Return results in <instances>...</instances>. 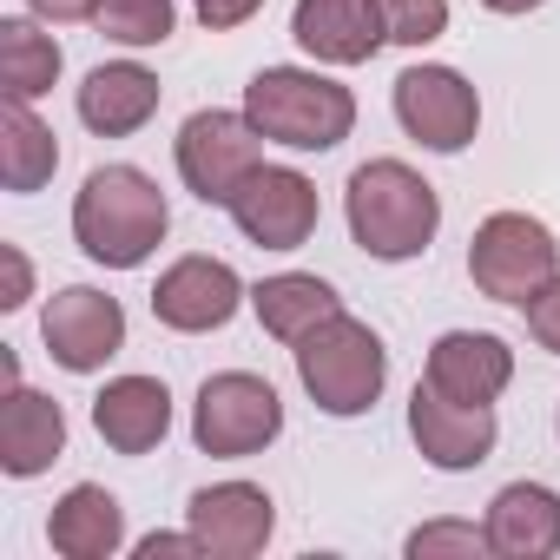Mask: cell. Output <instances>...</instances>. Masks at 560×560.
Here are the masks:
<instances>
[{
    "instance_id": "5",
    "label": "cell",
    "mask_w": 560,
    "mask_h": 560,
    "mask_svg": "<svg viewBox=\"0 0 560 560\" xmlns=\"http://www.w3.org/2000/svg\"><path fill=\"white\" fill-rule=\"evenodd\" d=\"M468 277L494 304H527L540 284L560 277V244H553V231L540 218L494 211V218H481V231L468 244Z\"/></svg>"
},
{
    "instance_id": "22",
    "label": "cell",
    "mask_w": 560,
    "mask_h": 560,
    "mask_svg": "<svg viewBox=\"0 0 560 560\" xmlns=\"http://www.w3.org/2000/svg\"><path fill=\"white\" fill-rule=\"evenodd\" d=\"M54 165H60L54 126L34 119V100H8L0 106V178H8V191H40Z\"/></svg>"
},
{
    "instance_id": "16",
    "label": "cell",
    "mask_w": 560,
    "mask_h": 560,
    "mask_svg": "<svg viewBox=\"0 0 560 560\" xmlns=\"http://www.w3.org/2000/svg\"><path fill=\"white\" fill-rule=\"evenodd\" d=\"M67 448V416L54 396L40 389H21L8 383V409H0V468H8L14 481H34L60 462Z\"/></svg>"
},
{
    "instance_id": "32",
    "label": "cell",
    "mask_w": 560,
    "mask_h": 560,
    "mask_svg": "<svg viewBox=\"0 0 560 560\" xmlns=\"http://www.w3.org/2000/svg\"><path fill=\"white\" fill-rule=\"evenodd\" d=\"M488 14H527V8H540V0H481Z\"/></svg>"
},
{
    "instance_id": "2",
    "label": "cell",
    "mask_w": 560,
    "mask_h": 560,
    "mask_svg": "<svg viewBox=\"0 0 560 560\" xmlns=\"http://www.w3.org/2000/svg\"><path fill=\"white\" fill-rule=\"evenodd\" d=\"M343 211H350V237L383 257V264H402V257H422L435 224H442V198L422 172H409L402 159H370L350 172V191H343Z\"/></svg>"
},
{
    "instance_id": "10",
    "label": "cell",
    "mask_w": 560,
    "mask_h": 560,
    "mask_svg": "<svg viewBox=\"0 0 560 560\" xmlns=\"http://www.w3.org/2000/svg\"><path fill=\"white\" fill-rule=\"evenodd\" d=\"M396 119L429 152H462L481 126V100L455 67H409L396 80Z\"/></svg>"
},
{
    "instance_id": "9",
    "label": "cell",
    "mask_w": 560,
    "mask_h": 560,
    "mask_svg": "<svg viewBox=\"0 0 560 560\" xmlns=\"http://www.w3.org/2000/svg\"><path fill=\"white\" fill-rule=\"evenodd\" d=\"M224 211L237 218V231L250 244H264V250H298L317 231V185L304 172H291V165H257Z\"/></svg>"
},
{
    "instance_id": "4",
    "label": "cell",
    "mask_w": 560,
    "mask_h": 560,
    "mask_svg": "<svg viewBox=\"0 0 560 560\" xmlns=\"http://www.w3.org/2000/svg\"><path fill=\"white\" fill-rule=\"evenodd\" d=\"M298 376L324 416H363V409H376V396L389 383V357L370 324L337 311L311 337H298Z\"/></svg>"
},
{
    "instance_id": "15",
    "label": "cell",
    "mask_w": 560,
    "mask_h": 560,
    "mask_svg": "<svg viewBox=\"0 0 560 560\" xmlns=\"http://www.w3.org/2000/svg\"><path fill=\"white\" fill-rule=\"evenodd\" d=\"M422 383L442 389L448 402H481L488 409L514 383V350L501 337H488V330H448V337H435Z\"/></svg>"
},
{
    "instance_id": "29",
    "label": "cell",
    "mask_w": 560,
    "mask_h": 560,
    "mask_svg": "<svg viewBox=\"0 0 560 560\" xmlns=\"http://www.w3.org/2000/svg\"><path fill=\"white\" fill-rule=\"evenodd\" d=\"M191 8H198V21H205L211 34H231V27H244V21L264 8V0H191Z\"/></svg>"
},
{
    "instance_id": "30",
    "label": "cell",
    "mask_w": 560,
    "mask_h": 560,
    "mask_svg": "<svg viewBox=\"0 0 560 560\" xmlns=\"http://www.w3.org/2000/svg\"><path fill=\"white\" fill-rule=\"evenodd\" d=\"M172 553H205V547H198V534H152V540H139V560H172Z\"/></svg>"
},
{
    "instance_id": "8",
    "label": "cell",
    "mask_w": 560,
    "mask_h": 560,
    "mask_svg": "<svg viewBox=\"0 0 560 560\" xmlns=\"http://www.w3.org/2000/svg\"><path fill=\"white\" fill-rule=\"evenodd\" d=\"M40 337H47V357H54L60 370L93 376V370H106V363L126 350V311H119V298H106V291H93V284H67V291L47 304Z\"/></svg>"
},
{
    "instance_id": "20",
    "label": "cell",
    "mask_w": 560,
    "mask_h": 560,
    "mask_svg": "<svg viewBox=\"0 0 560 560\" xmlns=\"http://www.w3.org/2000/svg\"><path fill=\"white\" fill-rule=\"evenodd\" d=\"M47 540H54V553H67V560H106V553L126 547V514H119V501H113L106 488L80 481V488L60 494V508H54V521H47Z\"/></svg>"
},
{
    "instance_id": "14",
    "label": "cell",
    "mask_w": 560,
    "mask_h": 560,
    "mask_svg": "<svg viewBox=\"0 0 560 560\" xmlns=\"http://www.w3.org/2000/svg\"><path fill=\"white\" fill-rule=\"evenodd\" d=\"M291 34L324 67H363L389 40V21H383V0H298Z\"/></svg>"
},
{
    "instance_id": "26",
    "label": "cell",
    "mask_w": 560,
    "mask_h": 560,
    "mask_svg": "<svg viewBox=\"0 0 560 560\" xmlns=\"http://www.w3.org/2000/svg\"><path fill=\"white\" fill-rule=\"evenodd\" d=\"M442 553L481 560L494 547H488V527H468V521H435V527H416L409 534V560H442Z\"/></svg>"
},
{
    "instance_id": "11",
    "label": "cell",
    "mask_w": 560,
    "mask_h": 560,
    "mask_svg": "<svg viewBox=\"0 0 560 560\" xmlns=\"http://www.w3.org/2000/svg\"><path fill=\"white\" fill-rule=\"evenodd\" d=\"M244 304V284L224 257H178L159 284H152V317L165 330H185V337H205V330H224Z\"/></svg>"
},
{
    "instance_id": "23",
    "label": "cell",
    "mask_w": 560,
    "mask_h": 560,
    "mask_svg": "<svg viewBox=\"0 0 560 560\" xmlns=\"http://www.w3.org/2000/svg\"><path fill=\"white\" fill-rule=\"evenodd\" d=\"M60 80V40L40 34L34 21H0V93L8 100H40Z\"/></svg>"
},
{
    "instance_id": "17",
    "label": "cell",
    "mask_w": 560,
    "mask_h": 560,
    "mask_svg": "<svg viewBox=\"0 0 560 560\" xmlns=\"http://www.w3.org/2000/svg\"><path fill=\"white\" fill-rule=\"evenodd\" d=\"M93 429H100V442L119 448V455L159 448L165 429H172V396H165V383H159V376H119V383H106V389L93 396Z\"/></svg>"
},
{
    "instance_id": "25",
    "label": "cell",
    "mask_w": 560,
    "mask_h": 560,
    "mask_svg": "<svg viewBox=\"0 0 560 560\" xmlns=\"http://www.w3.org/2000/svg\"><path fill=\"white\" fill-rule=\"evenodd\" d=\"M383 21L396 47H429L448 34V0H383Z\"/></svg>"
},
{
    "instance_id": "21",
    "label": "cell",
    "mask_w": 560,
    "mask_h": 560,
    "mask_svg": "<svg viewBox=\"0 0 560 560\" xmlns=\"http://www.w3.org/2000/svg\"><path fill=\"white\" fill-rule=\"evenodd\" d=\"M250 311H257V324H264L277 343H298V337H311L324 317H337L343 304H337V291L324 284V277L284 270V277H264V284L250 291Z\"/></svg>"
},
{
    "instance_id": "6",
    "label": "cell",
    "mask_w": 560,
    "mask_h": 560,
    "mask_svg": "<svg viewBox=\"0 0 560 560\" xmlns=\"http://www.w3.org/2000/svg\"><path fill=\"white\" fill-rule=\"evenodd\" d=\"M277 429H284V402H277V389L250 370H224L198 389V409H191V442L205 455H257L264 442H277Z\"/></svg>"
},
{
    "instance_id": "27",
    "label": "cell",
    "mask_w": 560,
    "mask_h": 560,
    "mask_svg": "<svg viewBox=\"0 0 560 560\" xmlns=\"http://www.w3.org/2000/svg\"><path fill=\"white\" fill-rule=\"evenodd\" d=\"M521 311H527V330H534V343L560 357V277H553V284H540V291H534Z\"/></svg>"
},
{
    "instance_id": "7",
    "label": "cell",
    "mask_w": 560,
    "mask_h": 560,
    "mask_svg": "<svg viewBox=\"0 0 560 560\" xmlns=\"http://www.w3.org/2000/svg\"><path fill=\"white\" fill-rule=\"evenodd\" d=\"M257 126L250 113H191L178 126V178L205 198V205H231L237 185L264 165L257 152Z\"/></svg>"
},
{
    "instance_id": "12",
    "label": "cell",
    "mask_w": 560,
    "mask_h": 560,
    "mask_svg": "<svg viewBox=\"0 0 560 560\" xmlns=\"http://www.w3.org/2000/svg\"><path fill=\"white\" fill-rule=\"evenodd\" d=\"M409 435H416V448L435 462V468H481L488 455H494V409H481V402H448L442 389H429V383H416V396H409Z\"/></svg>"
},
{
    "instance_id": "1",
    "label": "cell",
    "mask_w": 560,
    "mask_h": 560,
    "mask_svg": "<svg viewBox=\"0 0 560 560\" xmlns=\"http://www.w3.org/2000/svg\"><path fill=\"white\" fill-rule=\"evenodd\" d=\"M165 224H172L165 191L139 165H100V172H86V185L73 198V237L106 270H139L159 250Z\"/></svg>"
},
{
    "instance_id": "18",
    "label": "cell",
    "mask_w": 560,
    "mask_h": 560,
    "mask_svg": "<svg viewBox=\"0 0 560 560\" xmlns=\"http://www.w3.org/2000/svg\"><path fill=\"white\" fill-rule=\"evenodd\" d=\"M488 547L501 560H547L560 553V494L540 481H508L488 501Z\"/></svg>"
},
{
    "instance_id": "28",
    "label": "cell",
    "mask_w": 560,
    "mask_h": 560,
    "mask_svg": "<svg viewBox=\"0 0 560 560\" xmlns=\"http://www.w3.org/2000/svg\"><path fill=\"white\" fill-rule=\"evenodd\" d=\"M0 277H8V291H0V311H21L27 291H34V270H27V257H21L14 244H0Z\"/></svg>"
},
{
    "instance_id": "31",
    "label": "cell",
    "mask_w": 560,
    "mask_h": 560,
    "mask_svg": "<svg viewBox=\"0 0 560 560\" xmlns=\"http://www.w3.org/2000/svg\"><path fill=\"white\" fill-rule=\"evenodd\" d=\"M27 8H34L40 21H93L100 0H27Z\"/></svg>"
},
{
    "instance_id": "13",
    "label": "cell",
    "mask_w": 560,
    "mask_h": 560,
    "mask_svg": "<svg viewBox=\"0 0 560 560\" xmlns=\"http://www.w3.org/2000/svg\"><path fill=\"white\" fill-rule=\"evenodd\" d=\"M185 514H191L198 547H205V553H218V560H250V553H264V540H270V527H277L270 494H264V488H250V481L198 488Z\"/></svg>"
},
{
    "instance_id": "24",
    "label": "cell",
    "mask_w": 560,
    "mask_h": 560,
    "mask_svg": "<svg viewBox=\"0 0 560 560\" xmlns=\"http://www.w3.org/2000/svg\"><path fill=\"white\" fill-rule=\"evenodd\" d=\"M100 34L106 40H119V47H159V40H172V0H100Z\"/></svg>"
},
{
    "instance_id": "19",
    "label": "cell",
    "mask_w": 560,
    "mask_h": 560,
    "mask_svg": "<svg viewBox=\"0 0 560 560\" xmlns=\"http://www.w3.org/2000/svg\"><path fill=\"white\" fill-rule=\"evenodd\" d=\"M152 113H159V80H152L145 67H132V60L93 67L86 86H80V119H86L100 139H126V132H139Z\"/></svg>"
},
{
    "instance_id": "3",
    "label": "cell",
    "mask_w": 560,
    "mask_h": 560,
    "mask_svg": "<svg viewBox=\"0 0 560 560\" xmlns=\"http://www.w3.org/2000/svg\"><path fill=\"white\" fill-rule=\"evenodd\" d=\"M244 113H250V126L264 139L291 145V152H330L357 126L350 86H337L324 73H304V67H264L244 86Z\"/></svg>"
}]
</instances>
